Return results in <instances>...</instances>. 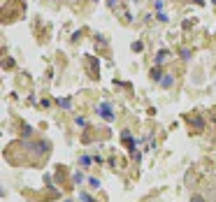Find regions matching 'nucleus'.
I'll use <instances>...</instances> for the list:
<instances>
[{
    "label": "nucleus",
    "instance_id": "7ed1b4c3",
    "mask_svg": "<svg viewBox=\"0 0 216 202\" xmlns=\"http://www.w3.org/2000/svg\"><path fill=\"white\" fill-rule=\"evenodd\" d=\"M151 77H153L156 81H160V70H151Z\"/></svg>",
    "mask_w": 216,
    "mask_h": 202
},
{
    "label": "nucleus",
    "instance_id": "6e6552de",
    "mask_svg": "<svg viewBox=\"0 0 216 202\" xmlns=\"http://www.w3.org/2000/svg\"><path fill=\"white\" fill-rule=\"evenodd\" d=\"M214 5H216V0H214Z\"/></svg>",
    "mask_w": 216,
    "mask_h": 202
},
{
    "label": "nucleus",
    "instance_id": "20e7f679",
    "mask_svg": "<svg viewBox=\"0 0 216 202\" xmlns=\"http://www.w3.org/2000/svg\"><path fill=\"white\" fill-rule=\"evenodd\" d=\"M160 81H163V86H172V77H163Z\"/></svg>",
    "mask_w": 216,
    "mask_h": 202
},
{
    "label": "nucleus",
    "instance_id": "f03ea898",
    "mask_svg": "<svg viewBox=\"0 0 216 202\" xmlns=\"http://www.w3.org/2000/svg\"><path fill=\"white\" fill-rule=\"evenodd\" d=\"M165 58H167V51H158V56H156V63L160 65V63H163Z\"/></svg>",
    "mask_w": 216,
    "mask_h": 202
},
{
    "label": "nucleus",
    "instance_id": "0eeeda50",
    "mask_svg": "<svg viewBox=\"0 0 216 202\" xmlns=\"http://www.w3.org/2000/svg\"><path fill=\"white\" fill-rule=\"evenodd\" d=\"M107 2H109V5H114V2H116V0H107Z\"/></svg>",
    "mask_w": 216,
    "mask_h": 202
},
{
    "label": "nucleus",
    "instance_id": "f257e3e1",
    "mask_svg": "<svg viewBox=\"0 0 216 202\" xmlns=\"http://www.w3.org/2000/svg\"><path fill=\"white\" fill-rule=\"evenodd\" d=\"M98 114H100L105 121H114V114H112V107L107 105V102H102L100 107H98Z\"/></svg>",
    "mask_w": 216,
    "mask_h": 202
},
{
    "label": "nucleus",
    "instance_id": "39448f33",
    "mask_svg": "<svg viewBox=\"0 0 216 202\" xmlns=\"http://www.w3.org/2000/svg\"><path fill=\"white\" fill-rule=\"evenodd\" d=\"M79 197H81V200H84V202H93V200H91V197H88V195H86V193H81V195H79Z\"/></svg>",
    "mask_w": 216,
    "mask_h": 202
},
{
    "label": "nucleus",
    "instance_id": "423d86ee",
    "mask_svg": "<svg viewBox=\"0 0 216 202\" xmlns=\"http://www.w3.org/2000/svg\"><path fill=\"white\" fill-rule=\"evenodd\" d=\"M193 202H205V200H202V197H193Z\"/></svg>",
    "mask_w": 216,
    "mask_h": 202
}]
</instances>
